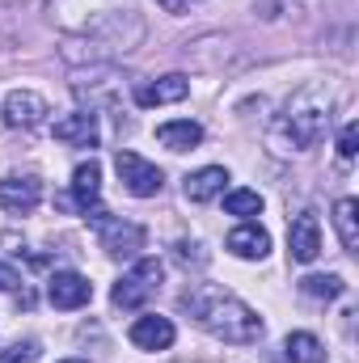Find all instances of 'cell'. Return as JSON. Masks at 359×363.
<instances>
[{
  "mask_svg": "<svg viewBox=\"0 0 359 363\" xmlns=\"http://www.w3.org/2000/svg\"><path fill=\"white\" fill-rule=\"evenodd\" d=\"M93 224H97L101 250H106L110 258H136V254L144 250V228H140V224H131V220H110V216H101V220H93Z\"/></svg>",
  "mask_w": 359,
  "mask_h": 363,
  "instance_id": "8992f818",
  "label": "cell"
},
{
  "mask_svg": "<svg viewBox=\"0 0 359 363\" xmlns=\"http://www.w3.org/2000/svg\"><path fill=\"white\" fill-rule=\"evenodd\" d=\"M114 169H118V178L127 186V194H136V199H153L165 186V174L153 161H144L140 152H131V148H118L114 152Z\"/></svg>",
  "mask_w": 359,
  "mask_h": 363,
  "instance_id": "5b68a950",
  "label": "cell"
},
{
  "mask_svg": "<svg viewBox=\"0 0 359 363\" xmlns=\"http://www.w3.org/2000/svg\"><path fill=\"white\" fill-rule=\"evenodd\" d=\"M0 363H38V342H13V347H4Z\"/></svg>",
  "mask_w": 359,
  "mask_h": 363,
  "instance_id": "7402d4cb",
  "label": "cell"
},
{
  "mask_svg": "<svg viewBox=\"0 0 359 363\" xmlns=\"http://www.w3.org/2000/svg\"><path fill=\"white\" fill-rule=\"evenodd\" d=\"M51 131H55L60 144H77V148H97V140H101V123H97L93 110H77V114L60 118Z\"/></svg>",
  "mask_w": 359,
  "mask_h": 363,
  "instance_id": "8fae6325",
  "label": "cell"
},
{
  "mask_svg": "<svg viewBox=\"0 0 359 363\" xmlns=\"http://www.w3.org/2000/svg\"><path fill=\"white\" fill-rule=\"evenodd\" d=\"M157 4H165L170 13H186L190 4H199V0H157Z\"/></svg>",
  "mask_w": 359,
  "mask_h": 363,
  "instance_id": "d4e9b609",
  "label": "cell"
},
{
  "mask_svg": "<svg viewBox=\"0 0 359 363\" xmlns=\"http://www.w3.org/2000/svg\"><path fill=\"white\" fill-rule=\"evenodd\" d=\"M64 363H85V359H64Z\"/></svg>",
  "mask_w": 359,
  "mask_h": 363,
  "instance_id": "484cf974",
  "label": "cell"
},
{
  "mask_svg": "<svg viewBox=\"0 0 359 363\" xmlns=\"http://www.w3.org/2000/svg\"><path fill=\"white\" fill-rule=\"evenodd\" d=\"M157 291H161V262H157V258H140L131 271L114 283L110 300H114V308H127V313H131V308L148 304Z\"/></svg>",
  "mask_w": 359,
  "mask_h": 363,
  "instance_id": "277c9868",
  "label": "cell"
},
{
  "mask_svg": "<svg viewBox=\"0 0 359 363\" xmlns=\"http://www.w3.org/2000/svg\"><path fill=\"white\" fill-rule=\"evenodd\" d=\"M300 291L313 300H338L347 291V283H343V274H309V279H300Z\"/></svg>",
  "mask_w": 359,
  "mask_h": 363,
  "instance_id": "ffe728a7",
  "label": "cell"
},
{
  "mask_svg": "<svg viewBox=\"0 0 359 363\" xmlns=\"http://www.w3.org/2000/svg\"><path fill=\"white\" fill-rule=\"evenodd\" d=\"M127 338H131L140 351H170V347H174V321H170V317H157V313L136 317L131 330H127Z\"/></svg>",
  "mask_w": 359,
  "mask_h": 363,
  "instance_id": "30bf717a",
  "label": "cell"
},
{
  "mask_svg": "<svg viewBox=\"0 0 359 363\" xmlns=\"http://www.w3.org/2000/svg\"><path fill=\"white\" fill-rule=\"evenodd\" d=\"M47 118V101L38 97L34 89H13L9 97H4V123L9 127H38Z\"/></svg>",
  "mask_w": 359,
  "mask_h": 363,
  "instance_id": "7c38bea8",
  "label": "cell"
},
{
  "mask_svg": "<svg viewBox=\"0 0 359 363\" xmlns=\"http://www.w3.org/2000/svg\"><path fill=\"white\" fill-rule=\"evenodd\" d=\"M224 182H228V169L224 165H207V169H194L182 190H186L190 203H211L216 194H224Z\"/></svg>",
  "mask_w": 359,
  "mask_h": 363,
  "instance_id": "2e32d148",
  "label": "cell"
},
{
  "mask_svg": "<svg viewBox=\"0 0 359 363\" xmlns=\"http://www.w3.org/2000/svg\"><path fill=\"white\" fill-rule=\"evenodd\" d=\"M283 127H287L296 148H317L326 140V127H330V97L321 89H313V85L300 89L292 97L287 114H283Z\"/></svg>",
  "mask_w": 359,
  "mask_h": 363,
  "instance_id": "3957f363",
  "label": "cell"
},
{
  "mask_svg": "<svg viewBox=\"0 0 359 363\" xmlns=\"http://www.w3.org/2000/svg\"><path fill=\"white\" fill-rule=\"evenodd\" d=\"M283 355H287L292 363H326V347H321L313 334L296 330V334H287V342H283Z\"/></svg>",
  "mask_w": 359,
  "mask_h": 363,
  "instance_id": "d6986e66",
  "label": "cell"
},
{
  "mask_svg": "<svg viewBox=\"0 0 359 363\" xmlns=\"http://www.w3.org/2000/svg\"><path fill=\"white\" fill-rule=\"evenodd\" d=\"M224 211H228V216H241V220L263 216V194H258V190H228V194H224Z\"/></svg>",
  "mask_w": 359,
  "mask_h": 363,
  "instance_id": "44dd1931",
  "label": "cell"
},
{
  "mask_svg": "<svg viewBox=\"0 0 359 363\" xmlns=\"http://www.w3.org/2000/svg\"><path fill=\"white\" fill-rule=\"evenodd\" d=\"M355 144H359V127L355 123H347V127L338 131V157L351 161V157H355Z\"/></svg>",
  "mask_w": 359,
  "mask_h": 363,
  "instance_id": "603a6c76",
  "label": "cell"
},
{
  "mask_svg": "<svg viewBox=\"0 0 359 363\" xmlns=\"http://www.w3.org/2000/svg\"><path fill=\"white\" fill-rule=\"evenodd\" d=\"M228 254H237V258H245V262H263L270 254V233L258 228V224L233 228V233H228Z\"/></svg>",
  "mask_w": 359,
  "mask_h": 363,
  "instance_id": "9a60e30c",
  "label": "cell"
},
{
  "mask_svg": "<svg viewBox=\"0 0 359 363\" xmlns=\"http://www.w3.org/2000/svg\"><path fill=\"white\" fill-rule=\"evenodd\" d=\"M47 300H51L55 308L72 313V308H81V304L93 300V283L85 279V274H77V271H55L51 283H47Z\"/></svg>",
  "mask_w": 359,
  "mask_h": 363,
  "instance_id": "ba28073f",
  "label": "cell"
},
{
  "mask_svg": "<svg viewBox=\"0 0 359 363\" xmlns=\"http://www.w3.org/2000/svg\"><path fill=\"white\" fill-rule=\"evenodd\" d=\"M157 140H161L170 152H186V148H194V144L203 140V127H199L194 118H174V123H161V127H157Z\"/></svg>",
  "mask_w": 359,
  "mask_h": 363,
  "instance_id": "e0dca14e",
  "label": "cell"
},
{
  "mask_svg": "<svg viewBox=\"0 0 359 363\" xmlns=\"http://www.w3.org/2000/svg\"><path fill=\"white\" fill-rule=\"evenodd\" d=\"M47 13L60 30L106 38L118 51H131L144 38V21L131 0H47Z\"/></svg>",
  "mask_w": 359,
  "mask_h": 363,
  "instance_id": "6da1fadb",
  "label": "cell"
},
{
  "mask_svg": "<svg viewBox=\"0 0 359 363\" xmlns=\"http://www.w3.org/2000/svg\"><path fill=\"white\" fill-rule=\"evenodd\" d=\"M97 199H101V165L97 161H81L72 169V194L64 199V207H81L89 216L97 207Z\"/></svg>",
  "mask_w": 359,
  "mask_h": 363,
  "instance_id": "4fadbf2b",
  "label": "cell"
},
{
  "mask_svg": "<svg viewBox=\"0 0 359 363\" xmlns=\"http://www.w3.org/2000/svg\"><path fill=\"white\" fill-rule=\"evenodd\" d=\"M287 254H292V262H300V267L317 262V254H321V224H317L313 211H300V216L292 220V228H287Z\"/></svg>",
  "mask_w": 359,
  "mask_h": 363,
  "instance_id": "52a82bcc",
  "label": "cell"
},
{
  "mask_svg": "<svg viewBox=\"0 0 359 363\" xmlns=\"http://www.w3.org/2000/svg\"><path fill=\"white\" fill-rule=\"evenodd\" d=\"M182 308H186L211 338H220V342L245 347V342H258V338H263V317H258L245 300H237L233 291H224V287H216V283H194L190 291H182Z\"/></svg>",
  "mask_w": 359,
  "mask_h": 363,
  "instance_id": "7a4b0ae2",
  "label": "cell"
},
{
  "mask_svg": "<svg viewBox=\"0 0 359 363\" xmlns=\"http://www.w3.org/2000/svg\"><path fill=\"white\" fill-rule=\"evenodd\" d=\"M17 287H21V274H17V267L0 262V291H17Z\"/></svg>",
  "mask_w": 359,
  "mask_h": 363,
  "instance_id": "cb8c5ba5",
  "label": "cell"
},
{
  "mask_svg": "<svg viewBox=\"0 0 359 363\" xmlns=\"http://www.w3.org/2000/svg\"><path fill=\"white\" fill-rule=\"evenodd\" d=\"M334 224H338V237H343V250H359V203L355 199H338L334 203Z\"/></svg>",
  "mask_w": 359,
  "mask_h": 363,
  "instance_id": "ac0fdd59",
  "label": "cell"
},
{
  "mask_svg": "<svg viewBox=\"0 0 359 363\" xmlns=\"http://www.w3.org/2000/svg\"><path fill=\"white\" fill-rule=\"evenodd\" d=\"M190 93V81L182 72H170L161 81H148V85H136V106H165V101H182Z\"/></svg>",
  "mask_w": 359,
  "mask_h": 363,
  "instance_id": "5bb4252c",
  "label": "cell"
},
{
  "mask_svg": "<svg viewBox=\"0 0 359 363\" xmlns=\"http://www.w3.org/2000/svg\"><path fill=\"white\" fill-rule=\"evenodd\" d=\"M43 203V182L30 178V174H13V178H0V207L9 216H30L34 207Z\"/></svg>",
  "mask_w": 359,
  "mask_h": 363,
  "instance_id": "9c48e42d",
  "label": "cell"
}]
</instances>
